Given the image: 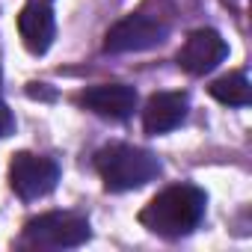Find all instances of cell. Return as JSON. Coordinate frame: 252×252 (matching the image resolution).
Listing matches in <instances>:
<instances>
[{
  "instance_id": "1",
  "label": "cell",
  "mask_w": 252,
  "mask_h": 252,
  "mask_svg": "<svg viewBox=\"0 0 252 252\" xmlns=\"http://www.w3.org/2000/svg\"><path fill=\"white\" fill-rule=\"evenodd\" d=\"M205 205H208V196L196 184H172V187L160 190L140 211V222L152 234H160V237L175 240V237L190 234L202 222Z\"/></svg>"
},
{
  "instance_id": "2",
  "label": "cell",
  "mask_w": 252,
  "mask_h": 252,
  "mask_svg": "<svg viewBox=\"0 0 252 252\" xmlns=\"http://www.w3.org/2000/svg\"><path fill=\"white\" fill-rule=\"evenodd\" d=\"M95 169H98V175L110 193H125V190L146 187L152 178H158L160 160L146 149L113 143L95 155Z\"/></svg>"
},
{
  "instance_id": "3",
  "label": "cell",
  "mask_w": 252,
  "mask_h": 252,
  "mask_svg": "<svg viewBox=\"0 0 252 252\" xmlns=\"http://www.w3.org/2000/svg\"><path fill=\"white\" fill-rule=\"evenodd\" d=\"M92 237L89 220L74 214V211H51L42 217L27 220L24 234H21V246H33V249H71L80 246Z\"/></svg>"
},
{
  "instance_id": "4",
  "label": "cell",
  "mask_w": 252,
  "mask_h": 252,
  "mask_svg": "<svg viewBox=\"0 0 252 252\" xmlns=\"http://www.w3.org/2000/svg\"><path fill=\"white\" fill-rule=\"evenodd\" d=\"M57 181H60V166L51 158L33 155V152H18L9 163V187L24 202H33V199L54 193Z\"/></svg>"
},
{
  "instance_id": "5",
  "label": "cell",
  "mask_w": 252,
  "mask_h": 252,
  "mask_svg": "<svg viewBox=\"0 0 252 252\" xmlns=\"http://www.w3.org/2000/svg\"><path fill=\"white\" fill-rule=\"evenodd\" d=\"M166 24L143 15V12H134L128 18L116 21L107 36H104V54H137V51H149V48H158L163 39H166Z\"/></svg>"
},
{
  "instance_id": "6",
  "label": "cell",
  "mask_w": 252,
  "mask_h": 252,
  "mask_svg": "<svg viewBox=\"0 0 252 252\" xmlns=\"http://www.w3.org/2000/svg\"><path fill=\"white\" fill-rule=\"evenodd\" d=\"M225 57H228L225 39H222L217 30L202 27V30H193V33L184 39V45H181V51H178V65H181L187 74L202 77V74L214 71Z\"/></svg>"
},
{
  "instance_id": "7",
  "label": "cell",
  "mask_w": 252,
  "mask_h": 252,
  "mask_svg": "<svg viewBox=\"0 0 252 252\" xmlns=\"http://www.w3.org/2000/svg\"><path fill=\"white\" fill-rule=\"evenodd\" d=\"M77 101L101 119L122 122L137 110V89L125 83H98L77 95Z\"/></svg>"
},
{
  "instance_id": "8",
  "label": "cell",
  "mask_w": 252,
  "mask_h": 252,
  "mask_svg": "<svg viewBox=\"0 0 252 252\" xmlns=\"http://www.w3.org/2000/svg\"><path fill=\"white\" fill-rule=\"evenodd\" d=\"M18 33L30 54H36V57L48 54V48L54 45V36H57V21H54L48 0H30L18 12Z\"/></svg>"
},
{
  "instance_id": "9",
  "label": "cell",
  "mask_w": 252,
  "mask_h": 252,
  "mask_svg": "<svg viewBox=\"0 0 252 252\" xmlns=\"http://www.w3.org/2000/svg\"><path fill=\"white\" fill-rule=\"evenodd\" d=\"M187 95L184 92H155L143 110V128L146 134H169L187 119Z\"/></svg>"
},
{
  "instance_id": "10",
  "label": "cell",
  "mask_w": 252,
  "mask_h": 252,
  "mask_svg": "<svg viewBox=\"0 0 252 252\" xmlns=\"http://www.w3.org/2000/svg\"><path fill=\"white\" fill-rule=\"evenodd\" d=\"M211 95L225 104V107H246L249 104V80L243 71H231V74H222L217 77L211 86Z\"/></svg>"
},
{
  "instance_id": "11",
  "label": "cell",
  "mask_w": 252,
  "mask_h": 252,
  "mask_svg": "<svg viewBox=\"0 0 252 252\" xmlns=\"http://www.w3.org/2000/svg\"><path fill=\"white\" fill-rule=\"evenodd\" d=\"M12 131H15V116L3 101H0V137H9Z\"/></svg>"
}]
</instances>
